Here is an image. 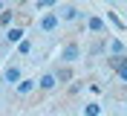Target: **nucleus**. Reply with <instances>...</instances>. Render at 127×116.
I'll list each match as a JSON object with an SVG mask.
<instances>
[{"mask_svg":"<svg viewBox=\"0 0 127 116\" xmlns=\"http://www.w3.org/2000/svg\"><path fill=\"white\" fill-rule=\"evenodd\" d=\"M61 58H64L66 64H75V61L81 58V46H78V44H66V46H64V52H61Z\"/></svg>","mask_w":127,"mask_h":116,"instance_id":"nucleus-1","label":"nucleus"},{"mask_svg":"<svg viewBox=\"0 0 127 116\" xmlns=\"http://www.w3.org/2000/svg\"><path fill=\"white\" fill-rule=\"evenodd\" d=\"M58 20H61V17H58L55 12H49V15H43V17H40V23H38V26H40V32H55V29H58Z\"/></svg>","mask_w":127,"mask_h":116,"instance_id":"nucleus-2","label":"nucleus"},{"mask_svg":"<svg viewBox=\"0 0 127 116\" xmlns=\"http://www.w3.org/2000/svg\"><path fill=\"white\" fill-rule=\"evenodd\" d=\"M61 17H64V20H78V17L87 20V12H81L78 6H64L61 9Z\"/></svg>","mask_w":127,"mask_h":116,"instance_id":"nucleus-3","label":"nucleus"},{"mask_svg":"<svg viewBox=\"0 0 127 116\" xmlns=\"http://www.w3.org/2000/svg\"><path fill=\"white\" fill-rule=\"evenodd\" d=\"M58 84V78H55V73H43V76L38 78V87L40 90H52V87Z\"/></svg>","mask_w":127,"mask_h":116,"instance_id":"nucleus-4","label":"nucleus"},{"mask_svg":"<svg viewBox=\"0 0 127 116\" xmlns=\"http://www.w3.org/2000/svg\"><path fill=\"white\" fill-rule=\"evenodd\" d=\"M3 78H6L9 84H20V67H6V73H3Z\"/></svg>","mask_w":127,"mask_h":116,"instance_id":"nucleus-5","label":"nucleus"},{"mask_svg":"<svg viewBox=\"0 0 127 116\" xmlns=\"http://www.w3.org/2000/svg\"><path fill=\"white\" fill-rule=\"evenodd\" d=\"M6 41H9V44H20V41H23V29H20V26L6 29Z\"/></svg>","mask_w":127,"mask_h":116,"instance_id":"nucleus-6","label":"nucleus"},{"mask_svg":"<svg viewBox=\"0 0 127 116\" xmlns=\"http://www.w3.org/2000/svg\"><path fill=\"white\" fill-rule=\"evenodd\" d=\"M87 29L90 32H104V17H98V15L87 17Z\"/></svg>","mask_w":127,"mask_h":116,"instance_id":"nucleus-7","label":"nucleus"},{"mask_svg":"<svg viewBox=\"0 0 127 116\" xmlns=\"http://www.w3.org/2000/svg\"><path fill=\"white\" fill-rule=\"evenodd\" d=\"M107 46H110V55H124V49H127L121 38H113V41H110Z\"/></svg>","mask_w":127,"mask_h":116,"instance_id":"nucleus-8","label":"nucleus"},{"mask_svg":"<svg viewBox=\"0 0 127 116\" xmlns=\"http://www.w3.org/2000/svg\"><path fill=\"white\" fill-rule=\"evenodd\" d=\"M32 90H35V78H26V81L17 84V93H20V96H29Z\"/></svg>","mask_w":127,"mask_h":116,"instance_id":"nucleus-9","label":"nucleus"},{"mask_svg":"<svg viewBox=\"0 0 127 116\" xmlns=\"http://www.w3.org/2000/svg\"><path fill=\"white\" fill-rule=\"evenodd\" d=\"M84 116H101V105H98V102L84 105Z\"/></svg>","mask_w":127,"mask_h":116,"instance_id":"nucleus-10","label":"nucleus"},{"mask_svg":"<svg viewBox=\"0 0 127 116\" xmlns=\"http://www.w3.org/2000/svg\"><path fill=\"white\" fill-rule=\"evenodd\" d=\"M124 61H127V55H110V58H107V64H110L113 70H119Z\"/></svg>","mask_w":127,"mask_h":116,"instance_id":"nucleus-11","label":"nucleus"},{"mask_svg":"<svg viewBox=\"0 0 127 116\" xmlns=\"http://www.w3.org/2000/svg\"><path fill=\"white\" fill-rule=\"evenodd\" d=\"M107 20H110V23H113V26H116L119 32H124V23H121V17L116 15V12H107Z\"/></svg>","mask_w":127,"mask_h":116,"instance_id":"nucleus-12","label":"nucleus"},{"mask_svg":"<svg viewBox=\"0 0 127 116\" xmlns=\"http://www.w3.org/2000/svg\"><path fill=\"white\" fill-rule=\"evenodd\" d=\"M12 17H15V12H12V9H6V12L0 15V26H9V23H12Z\"/></svg>","mask_w":127,"mask_h":116,"instance_id":"nucleus-13","label":"nucleus"},{"mask_svg":"<svg viewBox=\"0 0 127 116\" xmlns=\"http://www.w3.org/2000/svg\"><path fill=\"white\" fill-rule=\"evenodd\" d=\"M17 52H20V55H29L32 52V44H29V41H20V44H17Z\"/></svg>","mask_w":127,"mask_h":116,"instance_id":"nucleus-14","label":"nucleus"},{"mask_svg":"<svg viewBox=\"0 0 127 116\" xmlns=\"http://www.w3.org/2000/svg\"><path fill=\"white\" fill-rule=\"evenodd\" d=\"M35 6H38V9H55L58 3H55V0H38Z\"/></svg>","mask_w":127,"mask_h":116,"instance_id":"nucleus-15","label":"nucleus"},{"mask_svg":"<svg viewBox=\"0 0 127 116\" xmlns=\"http://www.w3.org/2000/svg\"><path fill=\"white\" fill-rule=\"evenodd\" d=\"M116 73H119V78H121V81H127V61H124V64H121V67H119V70H116Z\"/></svg>","mask_w":127,"mask_h":116,"instance_id":"nucleus-16","label":"nucleus"},{"mask_svg":"<svg viewBox=\"0 0 127 116\" xmlns=\"http://www.w3.org/2000/svg\"><path fill=\"white\" fill-rule=\"evenodd\" d=\"M55 78H58V81H66V78H69V70H58Z\"/></svg>","mask_w":127,"mask_h":116,"instance_id":"nucleus-17","label":"nucleus"},{"mask_svg":"<svg viewBox=\"0 0 127 116\" xmlns=\"http://www.w3.org/2000/svg\"><path fill=\"white\" fill-rule=\"evenodd\" d=\"M3 12H6V6H3V3H0V15H3Z\"/></svg>","mask_w":127,"mask_h":116,"instance_id":"nucleus-18","label":"nucleus"}]
</instances>
